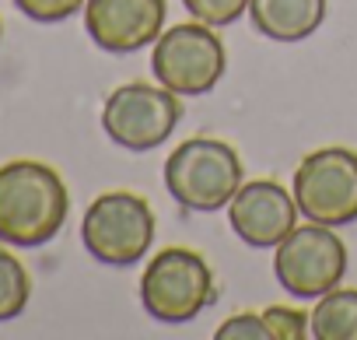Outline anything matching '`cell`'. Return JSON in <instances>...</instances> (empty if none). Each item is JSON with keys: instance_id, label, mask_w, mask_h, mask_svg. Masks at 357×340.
Here are the masks:
<instances>
[{"instance_id": "cell-2", "label": "cell", "mask_w": 357, "mask_h": 340, "mask_svg": "<svg viewBox=\"0 0 357 340\" xmlns=\"http://www.w3.org/2000/svg\"><path fill=\"white\" fill-rule=\"evenodd\" d=\"M242 158L228 140L190 137L165 161V186L186 211H221L242 186Z\"/></svg>"}, {"instance_id": "cell-16", "label": "cell", "mask_w": 357, "mask_h": 340, "mask_svg": "<svg viewBox=\"0 0 357 340\" xmlns=\"http://www.w3.org/2000/svg\"><path fill=\"white\" fill-rule=\"evenodd\" d=\"M88 4V0H15V8L32 18V22H63L70 15H77L81 8Z\"/></svg>"}, {"instance_id": "cell-5", "label": "cell", "mask_w": 357, "mask_h": 340, "mask_svg": "<svg viewBox=\"0 0 357 340\" xmlns=\"http://www.w3.org/2000/svg\"><path fill=\"white\" fill-rule=\"evenodd\" d=\"M225 64H228L225 43L204 22H186L168 29L165 36H158L151 53V71L158 84L186 98L207 95L221 81Z\"/></svg>"}, {"instance_id": "cell-11", "label": "cell", "mask_w": 357, "mask_h": 340, "mask_svg": "<svg viewBox=\"0 0 357 340\" xmlns=\"http://www.w3.org/2000/svg\"><path fill=\"white\" fill-rule=\"evenodd\" d=\"M249 18L273 43H301L322 25L326 0H249Z\"/></svg>"}, {"instance_id": "cell-17", "label": "cell", "mask_w": 357, "mask_h": 340, "mask_svg": "<svg viewBox=\"0 0 357 340\" xmlns=\"http://www.w3.org/2000/svg\"><path fill=\"white\" fill-rule=\"evenodd\" d=\"M214 337H218V340H273V337H270V326H266V319H263V312H259V316H256V312H238V316L225 319Z\"/></svg>"}, {"instance_id": "cell-14", "label": "cell", "mask_w": 357, "mask_h": 340, "mask_svg": "<svg viewBox=\"0 0 357 340\" xmlns=\"http://www.w3.org/2000/svg\"><path fill=\"white\" fill-rule=\"evenodd\" d=\"M183 4L197 22L214 29V25H231L235 18H242L249 0H183Z\"/></svg>"}, {"instance_id": "cell-6", "label": "cell", "mask_w": 357, "mask_h": 340, "mask_svg": "<svg viewBox=\"0 0 357 340\" xmlns=\"http://www.w3.org/2000/svg\"><path fill=\"white\" fill-rule=\"evenodd\" d=\"M294 200L308 221L350 225L357 221V151L319 147L294 168Z\"/></svg>"}, {"instance_id": "cell-4", "label": "cell", "mask_w": 357, "mask_h": 340, "mask_svg": "<svg viewBox=\"0 0 357 340\" xmlns=\"http://www.w3.org/2000/svg\"><path fill=\"white\" fill-rule=\"evenodd\" d=\"M81 242L105 267H133L154 242V211L137 193H102L84 211Z\"/></svg>"}, {"instance_id": "cell-10", "label": "cell", "mask_w": 357, "mask_h": 340, "mask_svg": "<svg viewBox=\"0 0 357 340\" xmlns=\"http://www.w3.org/2000/svg\"><path fill=\"white\" fill-rule=\"evenodd\" d=\"M298 200L273 179H249L228 204L231 228L249 246H280L298 228Z\"/></svg>"}, {"instance_id": "cell-8", "label": "cell", "mask_w": 357, "mask_h": 340, "mask_svg": "<svg viewBox=\"0 0 357 340\" xmlns=\"http://www.w3.org/2000/svg\"><path fill=\"white\" fill-rule=\"evenodd\" d=\"M277 284L294 298H322L347 274V246L333 235L329 225L294 228L273 256Z\"/></svg>"}, {"instance_id": "cell-3", "label": "cell", "mask_w": 357, "mask_h": 340, "mask_svg": "<svg viewBox=\"0 0 357 340\" xmlns=\"http://www.w3.org/2000/svg\"><path fill=\"white\" fill-rule=\"evenodd\" d=\"M140 302L144 309L168 326L197 319L214 302V274L211 263L186 249V246H168L161 249L140 277Z\"/></svg>"}, {"instance_id": "cell-18", "label": "cell", "mask_w": 357, "mask_h": 340, "mask_svg": "<svg viewBox=\"0 0 357 340\" xmlns=\"http://www.w3.org/2000/svg\"><path fill=\"white\" fill-rule=\"evenodd\" d=\"M0 36H4V22H0Z\"/></svg>"}, {"instance_id": "cell-15", "label": "cell", "mask_w": 357, "mask_h": 340, "mask_svg": "<svg viewBox=\"0 0 357 340\" xmlns=\"http://www.w3.org/2000/svg\"><path fill=\"white\" fill-rule=\"evenodd\" d=\"M263 319L270 326V337H277V340H301L305 333H312V323L305 319V312L287 309V305H270L263 312Z\"/></svg>"}, {"instance_id": "cell-9", "label": "cell", "mask_w": 357, "mask_h": 340, "mask_svg": "<svg viewBox=\"0 0 357 340\" xmlns=\"http://www.w3.org/2000/svg\"><path fill=\"white\" fill-rule=\"evenodd\" d=\"M168 15V0H88L84 29L105 53H137L158 43Z\"/></svg>"}, {"instance_id": "cell-7", "label": "cell", "mask_w": 357, "mask_h": 340, "mask_svg": "<svg viewBox=\"0 0 357 340\" xmlns=\"http://www.w3.org/2000/svg\"><path fill=\"white\" fill-rule=\"evenodd\" d=\"M178 119H183V105L175 91L147 81L119 84L102 105V130L126 151H151L165 144Z\"/></svg>"}, {"instance_id": "cell-1", "label": "cell", "mask_w": 357, "mask_h": 340, "mask_svg": "<svg viewBox=\"0 0 357 340\" xmlns=\"http://www.w3.org/2000/svg\"><path fill=\"white\" fill-rule=\"evenodd\" d=\"M70 193L53 165L18 158L0 165V242L36 249L67 221Z\"/></svg>"}, {"instance_id": "cell-13", "label": "cell", "mask_w": 357, "mask_h": 340, "mask_svg": "<svg viewBox=\"0 0 357 340\" xmlns=\"http://www.w3.org/2000/svg\"><path fill=\"white\" fill-rule=\"evenodd\" d=\"M29 295H32V277L25 263L15 253L0 249V323L22 316L29 305Z\"/></svg>"}, {"instance_id": "cell-12", "label": "cell", "mask_w": 357, "mask_h": 340, "mask_svg": "<svg viewBox=\"0 0 357 340\" xmlns=\"http://www.w3.org/2000/svg\"><path fill=\"white\" fill-rule=\"evenodd\" d=\"M315 340H357V288H333L308 316Z\"/></svg>"}]
</instances>
